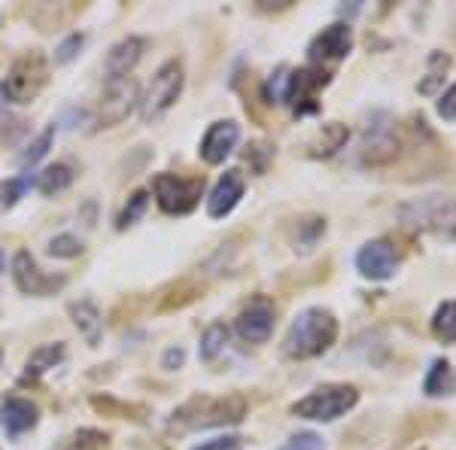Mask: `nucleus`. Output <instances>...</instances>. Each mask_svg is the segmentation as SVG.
I'll use <instances>...</instances> for the list:
<instances>
[{
  "label": "nucleus",
  "instance_id": "nucleus-23",
  "mask_svg": "<svg viewBox=\"0 0 456 450\" xmlns=\"http://www.w3.org/2000/svg\"><path fill=\"white\" fill-rule=\"evenodd\" d=\"M451 64H453V58L447 53H441V49H436V53L429 55V61H426V77L417 83V92L436 94L441 88V83L447 79V73H451Z\"/></svg>",
  "mask_w": 456,
  "mask_h": 450
},
{
  "label": "nucleus",
  "instance_id": "nucleus-6",
  "mask_svg": "<svg viewBox=\"0 0 456 450\" xmlns=\"http://www.w3.org/2000/svg\"><path fill=\"white\" fill-rule=\"evenodd\" d=\"M159 208L171 217H186L198 208L204 195V176H176V174H159L152 180Z\"/></svg>",
  "mask_w": 456,
  "mask_h": 450
},
{
  "label": "nucleus",
  "instance_id": "nucleus-30",
  "mask_svg": "<svg viewBox=\"0 0 456 450\" xmlns=\"http://www.w3.org/2000/svg\"><path fill=\"white\" fill-rule=\"evenodd\" d=\"M107 447V435L98 430H79L73 438L64 441L58 450H104Z\"/></svg>",
  "mask_w": 456,
  "mask_h": 450
},
{
  "label": "nucleus",
  "instance_id": "nucleus-34",
  "mask_svg": "<svg viewBox=\"0 0 456 450\" xmlns=\"http://www.w3.org/2000/svg\"><path fill=\"white\" fill-rule=\"evenodd\" d=\"M286 83H289V68H281L274 77L268 79V83H265V98H268V104H283Z\"/></svg>",
  "mask_w": 456,
  "mask_h": 450
},
{
  "label": "nucleus",
  "instance_id": "nucleus-26",
  "mask_svg": "<svg viewBox=\"0 0 456 450\" xmlns=\"http://www.w3.org/2000/svg\"><path fill=\"white\" fill-rule=\"evenodd\" d=\"M25 131H28V122L21 119V116L12 113V110L6 107L4 94H0V143H4V146L19 143Z\"/></svg>",
  "mask_w": 456,
  "mask_h": 450
},
{
  "label": "nucleus",
  "instance_id": "nucleus-33",
  "mask_svg": "<svg viewBox=\"0 0 456 450\" xmlns=\"http://www.w3.org/2000/svg\"><path fill=\"white\" fill-rule=\"evenodd\" d=\"M79 253H83V243L73 234H58L49 241V256H55V259H77Z\"/></svg>",
  "mask_w": 456,
  "mask_h": 450
},
{
  "label": "nucleus",
  "instance_id": "nucleus-20",
  "mask_svg": "<svg viewBox=\"0 0 456 450\" xmlns=\"http://www.w3.org/2000/svg\"><path fill=\"white\" fill-rule=\"evenodd\" d=\"M423 393L429 398H447L456 393V372L447 359H436L423 378Z\"/></svg>",
  "mask_w": 456,
  "mask_h": 450
},
{
  "label": "nucleus",
  "instance_id": "nucleus-32",
  "mask_svg": "<svg viewBox=\"0 0 456 450\" xmlns=\"http://www.w3.org/2000/svg\"><path fill=\"white\" fill-rule=\"evenodd\" d=\"M53 137H55V125H49V128L43 131V135L37 137L34 143L28 146V150H25V152H21V156H19V161H21V165H25V168L37 165V161H40V159H43V156H46V152H49V146H53Z\"/></svg>",
  "mask_w": 456,
  "mask_h": 450
},
{
  "label": "nucleus",
  "instance_id": "nucleus-10",
  "mask_svg": "<svg viewBox=\"0 0 456 450\" xmlns=\"http://www.w3.org/2000/svg\"><path fill=\"white\" fill-rule=\"evenodd\" d=\"M277 326V307L268 295H256L240 307L238 320H234V331L244 338L247 344H265L274 335Z\"/></svg>",
  "mask_w": 456,
  "mask_h": 450
},
{
  "label": "nucleus",
  "instance_id": "nucleus-14",
  "mask_svg": "<svg viewBox=\"0 0 456 450\" xmlns=\"http://www.w3.org/2000/svg\"><path fill=\"white\" fill-rule=\"evenodd\" d=\"M238 140H240L238 122H232V119L213 122L210 128H208V135L201 137V146H198V152H201V159L208 161V165H223V161L234 152Z\"/></svg>",
  "mask_w": 456,
  "mask_h": 450
},
{
  "label": "nucleus",
  "instance_id": "nucleus-16",
  "mask_svg": "<svg viewBox=\"0 0 456 450\" xmlns=\"http://www.w3.org/2000/svg\"><path fill=\"white\" fill-rule=\"evenodd\" d=\"M244 174L240 171H225L223 176L216 180V186H213L210 198H208V213L213 219H225L228 213L240 204V198H244Z\"/></svg>",
  "mask_w": 456,
  "mask_h": 450
},
{
  "label": "nucleus",
  "instance_id": "nucleus-18",
  "mask_svg": "<svg viewBox=\"0 0 456 450\" xmlns=\"http://www.w3.org/2000/svg\"><path fill=\"white\" fill-rule=\"evenodd\" d=\"M143 49H146L143 37H125V40H119L110 49L107 73L110 77H128V73L137 68V61L143 58Z\"/></svg>",
  "mask_w": 456,
  "mask_h": 450
},
{
  "label": "nucleus",
  "instance_id": "nucleus-3",
  "mask_svg": "<svg viewBox=\"0 0 456 450\" xmlns=\"http://www.w3.org/2000/svg\"><path fill=\"white\" fill-rule=\"evenodd\" d=\"M359 405V389L350 383H322L314 393H307L301 402L292 405V414L316 423H332Z\"/></svg>",
  "mask_w": 456,
  "mask_h": 450
},
{
  "label": "nucleus",
  "instance_id": "nucleus-15",
  "mask_svg": "<svg viewBox=\"0 0 456 450\" xmlns=\"http://www.w3.org/2000/svg\"><path fill=\"white\" fill-rule=\"evenodd\" d=\"M37 420H40V411H37L34 402L21 396H4L0 398V426L10 438H19L28 430H34Z\"/></svg>",
  "mask_w": 456,
  "mask_h": 450
},
{
  "label": "nucleus",
  "instance_id": "nucleus-13",
  "mask_svg": "<svg viewBox=\"0 0 456 450\" xmlns=\"http://www.w3.org/2000/svg\"><path fill=\"white\" fill-rule=\"evenodd\" d=\"M12 280H16V286L25 295H55L58 290H64V283L68 280L64 277H49L40 271V265H37V259L28 250H21V253H16V259H12Z\"/></svg>",
  "mask_w": 456,
  "mask_h": 450
},
{
  "label": "nucleus",
  "instance_id": "nucleus-25",
  "mask_svg": "<svg viewBox=\"0 0 456 450\" xmlns=\"http://www.w3.org/2000/svg\"><path fill=\"white\" fill-rule=\"evenodd\" d=\"M37 183V176L21 174V176H10V180H0V213L12 210L16 204L25 198V192Z\"/></svg>",
  "mask_w": 456,
  "mask_h": 450
},
{
  "label": "nucleus",
  "instance_id": "nucleus-4",
  "mask_svg": "<svg viewBox=\"0 0 456 450\" xmlns=\"http://www.w3.org/2000/svg\"><path fill=\"white\" fill-rule=\"evenodd\" d=\"M46 83H49L46 55L31 49V53L19 55L16 61H12L4 86H0V94H4V101H12V104H31L37 94L46 88Z\"/></svg>",
  "mask_w": 456,
  "mask_h": 450
},
{
  "label": "nucleus",
  "instance_id": "nucleus-24",
  "mask_svg": "<svg viewBox=\"0 0 456 450\" xmlns=\"http://www.w3.org/2000/svg\"><path fill=\"white\" fill-rule=\"evenodd\" d=\"M70 183H73V168L68 161H55L43 174H37V189L43 195H58V192L70 189Z\"/></svg>",
  "mask_w": 456,
  "mask_h": 450
},
{
  "label": "nucleus",
  "instance_id": "nucleus-39",
  "mask_svg": "<svg viewBox=\"0 0 456 450\" xmlns=\"http://www.w3.org/2000/svg\"><path fill=\"white\" fill-rule=\"evenodd\" d=\"M183 359H186V353H183L180 347H174V350L165 353V368H180Z\"/></svg>",
  "mask_w": 456,
  "mask_h": 450
},
{
  "label": "nucleus",
  "instance_id": "nucleus-2",
  "mask_svg": "<svg viewBox=\"0 0 456 450\" xmlns=\"http://www.w3.org/2000/svg\"><path fill=\"white\" fill-rule=\"evenodd\" d=\"M338 341V320L326 307H305L283 338V353L289 359L322 356Z\"/></svg>",
  "mask_w": 456,
  "mask_h": 450
},
{
  "label": "nucleus",
  "instance_id": "nucleus-38",
  "mask_svg": "<svg viewBox=\"0 0 456 450\" xmlns=\"http://www.w3.org/2000/svg\"><path fill=\"white\" fill-rule=\"evenodd\" d=\"M192 450H240V438H234V435H228V438H213Z\"/></svg>",
  "mask_w": 456,
  "mask_h": 450
},
{
  "label": "nucleus",
  "instance_id": "nucleus-36",
  "mask_svg": "<svg viewBox=\"0 0 456 450\" xmlns=\"http://www.w3.org/2000/svg\"><path fill=\"white\" fill-rule=\"evenodd\" d=\"M83 43H86V37H83V34H70L68 40H64L61 46L55 49V61H58V64L73 61V58L79 55V49H83Z\"/></svg>",
  "mask_w": 456,
  "mask_h": 450
},
{
  "label": "nucleus",
  "instance_id": "nucleus-11",
  "mask_svg": "<svg viewBox=\"0 0 456 450\" xmlns=\"http://www.w3.org/2000/svg\"><path fill=\"white\" fill-rule=\"evenodd\" d=\"M332 83V73L320 70V68H301V70H289V83H286V101L283 104H292L296 116H307L316 113L320 104H316V92Z\"/></svg>",
  "mask_w": 456,
  "mask_h": 450
},
{
  "label": "nucleus",
  "instance_id": "nucleus-27",
  "mask_svg": "<svg viewBox=\"0 0 456 450\" xmlns=\"http://www.w3.org/2000/svg\"><path fill=\"white\" fill-rule=\"evenodd\" d=\"M432 335L444 344H456V301H444L432 316Z\"/></svg>",
  "mask_w": 456,
  "mask_h": 450
},
{
  "label": "nucleus",
  "instance_id": "nucleus-1",
  "mask_svg": "<svg viewBox=\"0 0 456 450\" xmlns=\"http://www.w3.org/2000/svg\"><path fill=\"white\" fill-rule=\"evenodd\" d=\"M247 417V398L232 396H192L171 414L174 432H198L213 426H234Z\"/></svg>",
  "mask_w": 456,
  "mask_h": 450
},
{
  "label": "nucleus",
  "instance_id": "nucleus-35",
  "mask_svg": "<svg viewBox=\"0 0 456 450\" xmlns=\"http://www.w3.org/2000/svg\"><path fill=\"white\" fill-rule=\"evenodd\" d=\"M281 450H326V441L316 432H298V435H292Z\"/></svg>",
  "mask_w": 456,
  "mask_h": 450
},
{
  "label": "nucleus",
  "instance_id": "nucleus-29",
  "mask_svg": "<svg viewBox=\"0 0 456 450\" xmlns=\"http://www.w3.org/2000/svg\"><path fill=\"white\" fill-rule=\"evenodd\" d=\"M225 344H228V329L223 326V323H213L201 338V359L204 363H213V359L225 350Z\"/></svg>",
  "mask_w": 456,
  "mask_h": 450
},
{
  "label": "nucleus",
  "instance_id": "nucleus-12",
  "mask_svg": "<svg viewBox=\"0 0 456 450\" xmlns=\"http://www.w3.org/2000/svg\"><path fill=\"white\" fill-rule=\"evenodd\" d=\"M399 250L393 247L389 241L378 238V241H369L362 250L356 253V271L362 274L365 280H389L395 277V271H399Z\"/></svg>",
  "mask_w": 456,
  "mask_h": 450
},
{
  "label": "nucleus",
  "instance_id": "nucleus-8",
  "mask_svg": "<svg viewBox=\"0 0 456 450\" xmlns=\"http://www.w3.org/2000/svg\"><path fill=\"white\" fill-rule=\"evenodd\" d=\"M141 104V88H137L134 77H110L101 94V104L94 110V125L98 128H113L134 113Z\"/></svg>",
  "mask_w": 456,
  "mask_h": 450
},
{
  "label": "nucleus",
  "instance_id": "nucleus-17",
  "mask_svg": "<svg viewBox=\"0 0 456 450\" xmlns=\"http://www.w3.org/2000/svg\"><path fill=\"white\" fill-rule=\"evenodd\" d=\"M399 156V137H395L393 125L384 122V125H371L365 131V143H362V159L369 165H387Z\"/></svg>",
  "mask_w": 456,
  "mask_h": 450
},
{
  "label": "nucleus",
  "instance_id": "nucleus-40",
  "mask_svg": "<svg viewBox=\"0 0 456 450\" xmlns=\"http://www.w3.org/2000/svg\"><path fill=\"white\" fill-rule=\"evenodd\" d=\"M0 271H4V250H0Z\"/></svg>",
  "mask_w": 456,
  "mask_h": 450
},
{
  "label": "nucleus",
  "instance_id": "nucleus-22",
  "mask_svg": "<svg viewBox=\"0 0 456 450\" xmlns=\"http://www.w3.org/2000/svg\"><path fill=\"white\" fill-rule=\"evenodd\" d=\"M347 137H350L347 125H341V122H326V125L320 128V135H316V140L311 143V156H314V159H329V156H335L338 150H344Z\"/></svg>",
  "mask_w": 456,
  "mask_h": 450
},
{
  "label": "nucleus",
  "instance_id": "nucleus-7",
  "mask_svg": "<svg viewBox=\"0 0 456 450\" xmlns=\"http://www.w3.org/2000/svg\"><path fill=\"white\" fill-rule=\"evenodd\" d=\"M183 94V64L171 58L156 70L150 88H146V98L141 101V116L143 122H156L171 110Z\"/></svg>",
  "mask_w": 456,
  "mask_h": 450
},
{
  "label": "nucleus",
  "instance_id": "nucleus-37",
  "mask_svg": "<svg viewBox=\"0 0 456 450\" xmlns=\"http://www.w3.org/2000/svg\"><path fill=\"white\" fill-rule=\"evenodd\" d=\"M438 116L444 122H456V83L447 88L444 94H441V101H438Z\"/></svg>",
  "mask_w": 456,
  "mask_h": 450
},
{
  "label": "nucleus",
  "instance_id": "nucleus-41",
  "mask_svg": "<svg viewBox=\"0 0 456 450\" xmlns=\"http://www.w3.org/2000/svg\"><path fill=\"white\" fill-rule=\"evenodd\" d=\"M0 365H4V350H0Z\"/></svg>",
  "mask_w": 456,
  "mask_h": 450
},
{
  "label": "nucleus",
  "instance_id": "nucleus-5",
  "mask_svg": "<svg viewBox=\"0 0 456 450\" xmlns=\"http://www.w3.org/2000/svg\"><path fill=\"white\" fill-rule=\"evenodd\" d=\"M399 217L411 228L456 238V198L451 195H429V198H417L411 204H402Z\"/></svg>",
  "mask_w": 456,
  "mask_h": 450
},
{
  "label": "nucleus",
  "instance_id": "nucleus-21",
  "mask_svg": "<svg viewBox=\"0 0 456 450\" xmlns=\"http://www.w3.org/2000/svg\"><path fill=\"white\" fill-rule=\"evenodd\" d=\"M64 356H68L64 344H43V347H37L31 356H28V363H25V380L43 378V374L53 372L55 365H61Z\"/></svg>",
  "mask_w": 456,
  "mask_h": 450
},
{
  "label": "nucleus",
  "instance_id": "nucleus-31",
  "mask_svg": "<svg viewBox=\"0 0 456 450\" xmlns=\"http://www.w3.org/2000/svg\"><path fill=\"white\" fill-rule=\"evenodd\" d=\"M298 232L305 234V238L296 241V250L298 253H311L316 247V241H320V234H326V219H320V217L305 219V223H298Z\"/></svg>",
  "mask_w": 456,
  "mask_h": 450
},
{
  "label": "nucleus",
  "instance_id": "nucleus-28",
  "mask_svg": "<svg viewBox=\"0 0 456 450\" xmlns=\"http://www.w3.org/2000/svg\"><path fill=\"white\" fill-rule=\"evenodd\" d=\"M146 208H150V192H146V189H137L134 195L128 198V204L122 208L119 217H116V228H119V232H125V228H131V225H134L137 219H141L143 213H146Z\"/></svg>",
  "mask_w": 456,
  "mask_h": 450
},
{
  "label": "nucleus",
  "instance_id": "nucleus-19",
  "mask_svg": "<svg viewBox=\"0 0 456 450\" xmlns=\"http://www.w3.org/2000/svg\"><path fill=\"white\" fill-rule=\"evenodd\" d=\"M70 316H73V326L79 329V335L86 338V344L98 347L101 329H104V320H101L98 307H94L92 301H77V305H70Z\"/></svg>",
  "mask_w": 456,
  "mask_h": 450
},
{
  "label": "nucleus",
  "instance_id": "nucleus-9",
  "mask_svg": "<svg viewBox=\"0 0 456 450\" xmlns=\"http://www.w3.org/2000/svg\"><path fill=\"white\" fill-rule=\"evenodd\" d=\"M353 49V31L344 21H335V25L322 28V34L314 37V43L307 46V64L311 68H320L326 73H332L344 58L350 55Z\"/></svg>",
  "mask_w": 456,
  "mask_h": 450
}]
</instances>
